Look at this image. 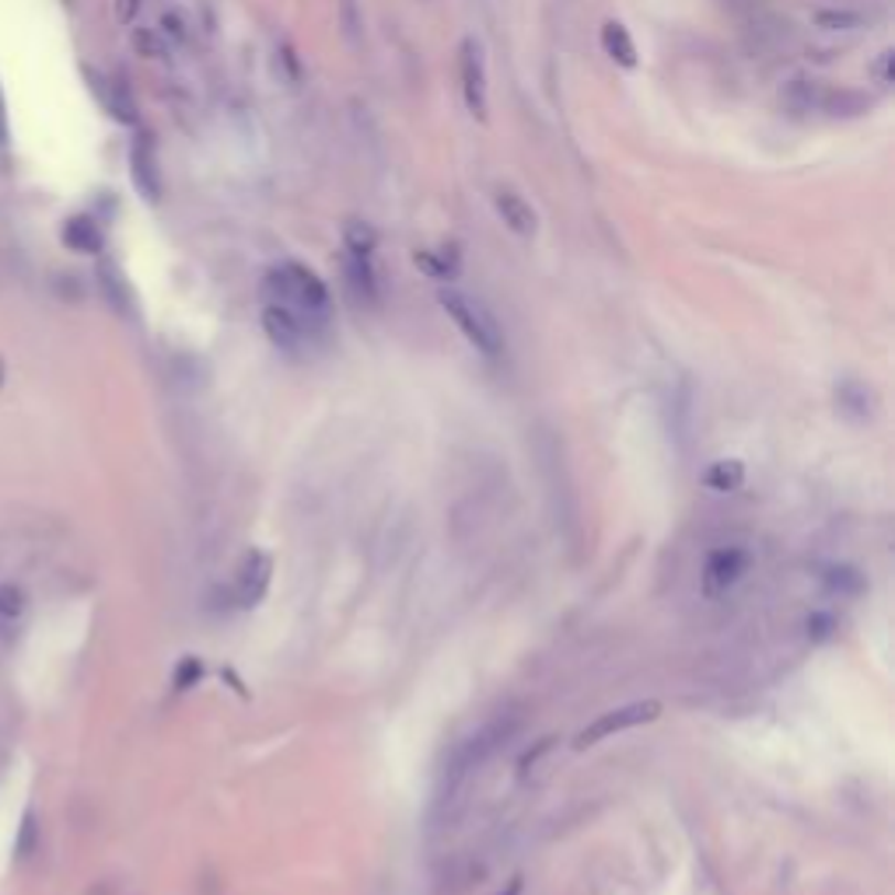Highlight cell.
<instances>
[{
    "instance_id": "26",
    "label": "cell",
    "mask_w": 895,
    "mask_h": 895,
    "mask_svg": "<svg viewBox=\"0 0 895 895\" xmlns=\"http://www.w3.org/2000/svg\"><path fill=\"white\" fill-rule=\"evenodd\" d=\"M35 819L32 816H25V826H22V840H18V853H22V858H32L35 853Z\"/></svg>"
},
{
    "instance_id": "20",
    "label": "cell",
    "mask_w": 895,
    "mask_h": 895,
    "mask_svg": "<svg viewBox=\"0 0 895 895\" xmlns=\"http://www.w3.org/2000/svg\"><path fill=\"white\" fill-rule=\"evenodd\" d=\"M133 46H137L140 56H148V60H165L169 56V43L158 29H133Z\"/></svg>"
},
{
    "instance_id": "27",
    "label": "cell",
    "mask_w": 895,
    "mask_h": 895,
    "mask_svg": "<svg viewBox=\"0 0 895 895\" xmlns=\"http://www.w3.org/2000/svg\"><path fill=\"white\" fill-rule=\"evenodd\" d=\"M140 8H144V0H116V18L119 22H133V18L140 14Z\"/></svg>"
},
{
    "instance_id": "25",
    "label": "cell",
    "mask_w": 895,
    "mask_h": 895,
    "mask_svg": "<svg viewBox=\"0 0 895 895\" xmlns=\"http://www.w3.org/2000/svg\"><path fill=\"white\" fill-rule=\"evenodd\" d=\"M203 679V665L196 658H182L175 668V689H193Z\"/></svg>"
},
{
    "instance_id": "15",
    "label": "cell",
    "mask_w": 895,
    "mask_h": 895,
    "mask_svg": "<svg viewBox=\"0 0 895 895\" xmlns=\"http://www.w3.org/2000/svg\"><path fill=\"white\" fill-rule=\"evenodd\" d=\"M602 50H605V56H613V64H619L626 71L637 67V46H634V39H629L623 22L602 25Z\"/></svg>"
},
{
    "instance_id": "22",
    "label": "cell",
    "mask_w": 895,
    "mask_h": 895,
    "mask_svg": "<svg viewBox=\"0 0 895 895\" xmlns=\"http://www.w3.org/2000/svg\"><path fill=\"white\" fill-rule=\"evenodd\" d=\"M161 35H165V43L172 46H182L190 39V25H186V18H182L179 11H165L161 14V29H158Z\"/></svg>"
},
{
    "instance_id": "3",
    "label": "cell",
    "mask_w": 895,
    "mask_h": 895,
    "mask_svg": "<svg viewBox=\"0 0 895 895\" xmlns=\"http://www.w3.org/2000/svg\"><path fill=\"white\" fill-rule=\"evenodd\" d=\"M658 714H661V703H658V700H644V703L616 707V710H608V714H602L599 721H592V724H587V727L581 731V735H578V748L599 745V742L619 735V731L637 727V724H650Z\"/></svg>"
},
{
    "instance_id": "8",
    "label": "cell",
    "mask_w": 895,
    "mask_h": 895,
    "mask_svg": "<svg viewBox=\"0 0 895 895\" xmlns=\"http://www.w3.org/2000/svg\"><path fill=\"white\" fill-rule=\"evenodd\" d=\"M130 175H133L137 193L144 196L148 203H158L161 193H165V179H161V165H158V154H154L151 137H137V140H133V151H130Z\"/></svg>"
},
{
    "instance_id": "2",
    "label": "cell",
    "mask_w": 895,
    "mask_h": 895,
    "mask_svg": "<svg viewBox=\"0 0 895 895\" xmlns=\"http://www.w3.org/2000/svg\"><path fill=\"white\" fill-rule=\"evenodd\" d=\"M438 301H441V309L448 312V319H452V322L459 325L462 336L470 339L479 354H486V357H500V351H504V333H500L497 319L490 315V309H486L483 301H476V298H470V294H462V291H455V288L441 291Z\"/></svg>"
},
{
    "instance_id": "17",
    "label": "cell",
    "mask_w": 895,
    "mask_h": 895,
    "mask_svg": "<svg viewBox=\"0 0 895 895\" xmlns=\"http://www.w3.org/2000/svg\"><path fill=\"white\" fill-rule=\"evenodd\" d=\"M703 483L710 486V490H718V494H731V490H742V483H745V465L738 459H721L714 462L710 470L703 473Z\"/></svg>"
},
{
    "instance_id": "11",
    "label": "cell",
    "mask_w": 895,
    "mask_h": 895,
    "mask_svg": "<svg viewBox=\"0 0 895 895\" xmlns=\"http://www.w3.org/2000/svg\"><path fill=\"white\" fill-rule=\"evenodd\" d=\"M85 77L91 80V91L101 98V106L109 109L112 119H119V123H137V106H133L130 88L123 85V80H109V77L95 74L91 67H85Z\"/></svg>"
},
{
    "instance_id": "12",
    "label": "cell",
    "mask_w": 895,
    "mask_h": 895,
    "mask_svg": "<svg viewBox=\"0 0 895 895\" xmlns=\"http://www.w3.org/2000/svg\"><path fill=\"white\" fill-rule=\"evenodd\" d=\"M95 277H98V288H101V294H106V301L112 304L119 315H127L133 309V294H130V283H127L123 273H119L116 262L112 259H101Z\"/></svg>"
},
{
    "instance_id": "10",
    "label": "cell",
    "mask_w": 895,
    "mask_h": 895,
    "mask_svg": "<svg viewBox=\"0 0 895 895\" xmlns=\"http://www.w3.org/2000/svg\"><path fill=\"white\" fill-rule=\"evenodd\" d=\"M343 277L357 301H378V273H375V252H354L343 249Z\"/></svg>"
},
{
    "instance_id": "4",
    "label": "cell",
    "mask_w": 895,
    "mask_h": 895,
    "mask_svg": "<svg viewBox=\"0 0 895 895\" xmlns=\"http://www.w3.org/2000/svg\"><path fill=\"white\" fill-rule=\"evenodd\" d=\"M752 567V553L742 546H721L703 563V592L707 599H721L735 587Z\"/></svg>"
},
{
    "instance_id": "30",
    "label": "cell",
    "mask_w": 895,
    "mask_h": 895,
    "mask_svg": "<svg viewBox=\"0 0 895 895\" xmlns=\"http://www.w3.org/2000/svg\"><path fill=\"white\" fill-rule=\"evenodd\" d=\"M0 385H4V360H0Z\"/></svg>"
},
{
    "instance_id": "28",
    "label": "cell",
    "mask_w": 895,
    "mask_h": 895,
    "mask_svg": "<svg viewBox=\"0 0 895 895\" xmlns=\"http://www.w3.org/2000/svg\"><path fill=\"white\" fill-rule=\"evenodd\" d=\"M14 637H18V623H4V619H0V658H4L8 650H11Z\"/></svg>"
},
{
    "instance_id": "9",
    "label": "cell",
    "mask_w": 895,
    "mask_h": 895,
    "mask_svg": "<svg viewBox=\"0 0 895 895\" xmlns=\"http://www.w3.org/2000/svg\"><path fill=\"white\" fill-rule=\"evenodd\" d=\"M494 211H497L504 228L511 231V235H518V238H532L539 231V217L532 211V203H528L511 186H497L494 190Z\"/></svg>"
},
{
    "instance_id": "1",
    "label": "cell",
    "mask_w": 895,
    "mask_h": 895,
    "mask_svg": "<svg viewBox=\"0 0 895 895\" xmlns=\"http://www.w3.org/2000/svg\"><path fill=\"white\" fill-rule=\"evenodd\" d=\"M262 298L277 309L291 312L301 325L319 336L325 325L333 319V298L325 291V283L319 280V273H312L301 262H280L262 280Z\"/></svg>"
},
{
    "instance_id": "7",
    "label": "cell",
    "mask_w": 895,
    "mask_h": 895,
    "mask_svg": "<svg viewBox=\"0 0 895 895\" xmlns=\"http://www.w3.org/2000/svg\"><path fill=\"white\" fill-rule=\"evenodd\" d=\"M270 574H273V560L267 553H259V549L246 553V560H241V567H238V578H235V602L241 608L259 605L270 587Z\"/></svg>"
},
{
    "instance_id": "23",
    "label": "cell",
    "mask_w": 895,
    "mask_h": 895,
    "mask_svg": "<svg viewBox=\"0 0 895 895\" xmlns=\"http://www.w3.org/2000/svg\"><path fill=\"white\" fill-rule=\"evenodd\" d=\"M339 22H343V32H347L351 43H357L360 29H364V18L357 14V0H339Z\"/></svg>"
},
{
    "instance_id": "14",
    "label": "cell",
    "mask_w": 895,
    "mask_h": 895,
    "mask_svg": "<svg viewBox=\"0 0 895 895\" xmlns=\"http://www.w3.org/2000/svg\"><path fill=\"white\" fill-rule=\"evenodd\" d=\"M822 95H826V85L816 77H795L784 85V106L790 112H819L822 106Z\"/></svg>"
},
{
    "instance_id": "16",
    "label": "cell",
    "mask_w": 895,
    "mask_h": 895,
    "mask_svg": "<svg viewBox=\"0 0 895 895\" xmlns=\"http://www.w3.org/2000/svg\"><path fill=\"white\" fill-rule=\"evenodd\" d=\"M64 246L74 252H101V231L91 217H71L64 224Z\"/></svg>"
},
{
    "instance_id": "29",
    "label": "cell",
    "mask_w": 895,
    "mask_h": 895,
    "mask_svg": "<svg viewBox=\"0 0 895 895\" xmlns=\"http://www.w3.org/2000/svg\"><path fill=\"white\" fill-rule=\"evenodd\" d=\"M11 137V123H8V98H4V88H0V144H8Z\"/></svg>"
},
{
    "instance_id": "24",
    "label": "cell",
    "mask_w": 895,
    "mask_h": 895,
    "mask_svg": "<svg viewBox=\"0 0 895 895\" xmlns=\"http://www.w3.org/2000/svg\"><path fill=\"white\" fill-rule=\"evenodd\" d=\"M413 262H417V267H420L423 273H431V277H452V270H455L452 262H448L444 256L438 259V252H427V249H423V252H417V256H413Z\"/></svg>"
},
{
    "instance_id": "5",
    "label": "cell",
    "mask_w": 895,
    "mask_h": 895,
    "mask_svg": "<svg viewBox=\"0 0 895 895\" xmlns=\"http://www.w3.org/2000/svg\"><path fill=\"white\" fill-rule=\"evenodd\" d=\"M459 74H462V95H465V106L476 119H486V109H490V91H486V64H483V50L479 43L470 35L462 39V50H459Z\"/></svg>"
},
{
    "instance_id": "6",
    "label": "cell",
    "mask_w": 895,
    "mask_h": 895,
    "mask_svg": "<svg viewBox=\"0 0 895 895\" xmlns=\"http://www.w3.org/2000/svg\"><path fill=\"white\" fill-rule=\"evenodd\" d=\"M262 330H267L273 347L288 351V354H301L315 339V333L309 330V325H301L291 312L277 309V304H270V301L262 304Z\"/></svg>"
},
{
    "instance_id": "13",
    "label": "cell",
    "mask_w": 895,
    "mask_h": 895,
    "mask_svg": "<svg viewBox=\"0 0 895 895\" xmlns=\"http://www.w3.org/2000/svg\"><path fill=\"white\" fill-rule=\"evenodd\" d=\"M867 109H871V95L853 91V88H826L822 106H819V112L832 119H853V116H864Z\"/></svg>"
},
{
    "instance_id": "21",
    "label": "cell",
    "mask_w": 895,
    "mask_h": 895,
    "mask_svg": "<svg viewBox=\"0 0 895 895\" xmlns=\"http://www.w3.org/2000/svg\"><path fill=\"white\" fill-rule=\"evenodd\" d=\"M867 74L878 88H892V80H895V50H882L878 56H874Z\"/></svg>"
},
{
    "instance_id": "19",
    "label": "cell",
    "mask_w": 895,
    "mask_h": 895,
    "mask_svg": "<svg viewBox=\"0 0 895 895\" xmlns=\"http://www.w3.org/2000/svg\"><path fill=\"white\" fill-rule=\"evenodd\" d=\"M29 613V595L22 584H0V619L4 623H22V616Z\"/></svg>"
},
{
    "instance_id": "18",
    "label": "cell",
    "mask_w": 895,
    "mask_h": 895,
    "mask_svg": "<svg viewBox=\"0 0 895 895\" xmlns=\"http://www.w3.org/2000/svg\"><path fill=\"white\" fill-rule=\"evenodd\" d=\"M811 22H816V29H822V32H861L867 25V18L853 8H822L811 14Z\"/></svg>"
}]
</instances>
